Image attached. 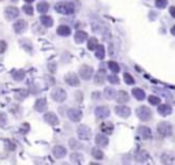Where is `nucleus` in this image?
<instances>
[{
    "label": "nucleus",
    "mask_w": 175,
    "mask_h": 165,
    "mask_svg": "<svg viewBox=\"0 0 175 165\" xmlns=\"http://www.w3.org/2000/svg\"><path fill=\"white\" fill-rule=\"evenodd\" d=\"M55 10L60 14L70 15V14L75 12V6H74L73 3H69V2H60V3H58V4H55Z\"/></svg>",
    "instance_id": "f257e3e1"
},
{
    "label": "nucleus",
    "mask_w": 175,
    "mask_h": 165,
    "mask_svg": "<svg viewBox=\"0 0 175 165\" xmlns=\"http://www.w3.org/2000/svg\"><path fill=\"white\" fill-rule=\"evenodd\" d=\"M137 116H138L140 120H142V122H149L151 118H152V111L151 108L148 107H140L138 109H137Z\"/></svg>",
    "instance_id": "f03ea898"
},
{
    "label": "nucleus",
    "mask_w": 175,
    "mask_h": 165,
    "mask_svg": "<svg viewBox=\"0 0 175 165\" xmlns=\"http://www.w3.org/2000/svg\"><path fill=\"white\" fill-rule=\"evenodd\" d=\"M51 96H52V98H54V101H56V102H63V101L67 98V93L60 88H55L52 90Z\"/></svg>",
    "instance_id": "7ed1b4c3"
},
{
    "label": "nucleus",
    "mask_w": 175,
    "mask_h": 165,
    "mask_svg": "<svg viewBox=\"0 0 175 165\" xmlns=\"http://www.w3.org/2000/svg\"><path fill=\"white\" fill-rule=\"evenodd\" d=\"M171 131H172V128H171V124H168V123L162 122V123H159V124H157V134L162 138H164V137H167V135H170Z\"/></svg>",
    "instance_id": "20e7f679"
},
{
    "label": "nucleus",
    "mask_w": 175,
    "mask_h": 165,
    "mask_svg": "<svg viewBox=\"0 0 175 165\" xmlns=\"http://www.w3.org/2000/svg\"><path fill=\"white\" fill-rule=\"evenodd\" d=\"M77 134H78V138L82 139V141H89L90 139V137H92V131H90V128H89L88 126H81L80 128H78Z\"/></svg>",
    "instance_id": "39448f33"
},
{
    "label": "nucleus",
    "mask_w": 175,
    "mask_h": 165,
    "mask_svg": "<svg viewBox=\"0 0 175 165\" xmlns=\"http://www.w3.org/2000/svg\"><path fill=\"white\" fill-rule=\"evenodd\" d=\"M80 78L81 79H84V81H89L90 78L93 77V68L90 66H82L80 68Z\"/></svg>",
    "instance_id": "423d86ee"
},
{
    "label": "nucleus",
    "mask_w": 175,
    "mask_h": 165,
    "mask_svg": "<svg viewBox=\"0 0 175 165\" xmlns=\"http://www.w3.org/2000/svg\"><path fill=\"white\" fill-rule=\"evenodd\" d=\"M18 15H19V10L17 8V7H13V6H8V7H6V10H4V17H6V19H15V18H18Z\"/></svg>",
    "instance_id": "0eeeda50"
},
{
    "label": "nucleus",
    "mask_w": 175,
    "mask_h": 165,
    "mask_svg": "<svg viewBox=\"0 0 175 165\" xmlns=\"http://www.w3.org/2000/svg\"><path fill=\"white\" fill-rule=\"evenodd\" d=\"M67 118H69L71 122H80L81 119H82V112L80 109H77V108H71V109L67 111Z\"/></svg>",
    "instance_id": "6e6552de"
},
{
    "label": "nucleus",
    "mask_w": 175,
    "mask_h": 165,
    "mask_svg": "<svg viewBox=\"0 0 175 165\" xmlns=\"http://www.w3.org/2000/svg\"><path fill=\"white\" fill-rule=\"evenodd\" d=\"M115 112H116V115L118 116H121V118H129L130 113H131V109H130L129 107H126V105H122V104H119L116 108H115Z\"/></svg>",
    "instance_id": "1a4fd4ad"
},
{
    "label": "nucleus",
    "mask_w": 175,
    "mask_h": 165,
    "mask_svg": "<svg viewBox=\"0 0 175 165\" xmlns=\"http://www.w3.org/2000/svg\"><path fill=\"white\" fill-rule=\"evenodd\" d=\"M64 81H66V83L70 85V86H80V77L74 72L67 74L64 77Z\"/></svg>",
    "instance_id": "9d476101"
},
{
    "label": "nucleus",
    "mask_w": 175,
    "mask_h": 165,
    "mask_svg": "<svg viewBox=\"0 0 175 165\" xmlns=\"http://www.w3.org/2000/svg\"><path fill=\"white\" fill-rule=\"evenodd\" d=\"M95 113H96V116H97L99 119H106V118H108V116H110L111 111H110V108H107V107H104V105H101V107L96 108Z\"/></svg>",
    "instance_id": "9b49d317"
},
{
    "label": "nucleus",
    "mask_w": 175,
    "mask_h": 165,
    "mask_svg": "<svg viewBox=\"0 0 175 165\" xmlns=\"http://www.w3.org/2000/svg\"><path fill=\"white\" fill-rule=\"evenodd\" d=\"M95 142H96V145H97L99 148H106V146H108L110 139L107 138L106 134H97V135H96Z\"/></svg>",
    "instance_id": "f8f14e48"
},
{
    "label": "nucleus",
    "mask_w": 175,
    "mask_h": 165,
    "mask_svg": "<svg viewBox=\"0 0 175 165\" xmlns=\"http://www.w3.org/2000/svg\"><path fill=\"white\" fill-rule=\"evenodd\" d=\"M44 120L51 126H58L59 124V119L54 112H47V113L44 115Z\"/></svg>",
    "instance_id": "ddd939ff"
},
{
    "label": "nucleus",
    "mask_w": 175,
    "mask_h": 165,
    "mask_svg": "<svg viewBox=\"0 0 175 165\" xmlns=\"http://www.w3.org/2000/svg\"><path fill=\"white\" fill-rule=\"evenodd\" d=\"M66 153H67L66 148H63V146H60V145L55 146V148L52 149V154L55 156V158H63V157L66 156Z\"/></svg>",
    "instance_id": "4468645a"
},
{
    "label": "nucleus",
    "mask_w": 175,
    "mask_h": 165,
    "mask_svg": "<svg viewBox=\"0 0 175 165\" xmlns=\"http://www.w3.org/2000/svg\"><path fill=\"white\" fill-rule=\"evenodd\" d=\"M26 26H28V23H26L25 19H18L15 23H14V32H15L17 34H19V33L26 30Z\"/></svg>",
    "instance_id": "2eb2a0df"
},
{
    "label": "nucleus",
    "mask_w": 175,
    "mask_h": 165,
    "mask_svg": "<svg viewBox=\"0 0 175 165\" xmlns=\"http://www.w3.org/2000/svg\"><path fill=\"white\" fill-rule=\"evenodd\" d=\"M47 108H48V102L45 98H39L34 102V109L37 112H44V111H47Z\"/></svg>",
    "instance_id": "dca6fc26"
},
{
    "label": "nucleus",
    "mask_w": 175,
    "mask_h": 165,
    "mask_svg": "<svg viewBox=\"0 0 175 165\" xmlns=\"http://www.w3.org/2000/svg\"><path fill=\"white\" fill-rule=\"evenodd\" d=\"M100 130H101L103 134L110 135V134L114 132V124L112 123H110V122H104V123L100 124Z\"/></svg>",
    "instance_id": "f3484780"
},
{
    "label": "nucleus",
    "mask_w": 175,
    "mask_h": 165,
    "mask_svg": "<svg viewBox=\"0 0 175 165\" xmlns=\"http://www.w3.org/2000/svg\"><path fill=\"white\" fill-rule=\"evenodd\" d=\"M138 134H140V137L142 138V139H145V141H148V139H151L152 138V131H151L149 127H140Z\"/></svg>",
    "instance_id": "a211bd4d"
},
{
    "label": "nucleus",
    "mask_w": 175,
    "mask_h": 165,
    "mask_svg": "<svg viewBox=\"0 0 175 165\" xmlns=\"http://www.w3.org/2000/svg\"><path fill=\"white\" fill-rule=\"evenodd\" d=\"M136 161L137 162H140V164H142V162H147L148 161V153L145 152V150H137L136 152Z\"/></svg>",
    "instance_id": "6ab92c4d"
},
{
    "label": "nucleus",
    "mask_w": 175,
    "mask_h": 165,
    "mask_svg": "<svg viewBox=\"0 0 175 165\" xmlns=\"http://www.w3.org/2000/svg\"><path fill=\"white\" fill-rule=\"evenodd\" d=\"M74 40H75L77 44H82L85 41L88 40V33L84 32V30H78L75 33V36H74Z\"/></svg>",
    "instance_id": "aec40b11"
},
{
    "label": "nucleus",
    "mask_w": 175,
    "mask_h": 165,
    "mask_svg": "<svg viewBox=\"0 0 175 165\" xmlns=\"http://www.w3.org/2000/svg\"><path fill=\"white\" fill-rule=\"evenodd\" d=\"M115 98H116V101H118L119 104H125V102H127V101L130 100V96H129V93H127V92H125V90H122V92L116 93V96H115Z\"/></svg>",
    "instance_id": "412c9836"
},
{
    "label": "nucleus",
    "mask_w": 175,
    "mask_h": 165,
    "mask_svg": "<svg viewBox=\"0 0 175 165\" xmlns=\"http://www.w3.org/2000/svg\"><path fill=\"white\" fill-rule=\"evenodd\" d=\"M157 111H159V113L162 116H168V115H171V112H172V108H171L170 105H167V104H162L157 108Z\"/></svg>",
    "instance_id": "4be33fe9"
},
{
    "label": "nucleus",
    "mask_w": 175,
    "mask_h": 165,
    "mask_svg": "<svg viewBox=\"0 0 175 165\" xmlns=\"http://www.w3.org/2000/svg\"><path fill=\"white\" fill-rule=\"evenodd\" d=\"M104 79H106V71H104V70H99V72L95 75V83L96 85H103Z\"/></svg>",
    "instance_id": "5701e85b"
},
{
    "label": "nucleus",
    "mask_w": 175,
    "mask_h": 165,
    "mask_svg": "<svg viewBox=\"0 0 175 165\" xmlns=\"http://www.w3.org/2000/svg\"><path fill=\"white\" fill-rule=\"evenodd\" d=\"M56 32H58V34H59V36H63V37H67V36L71 34V29H70L69 26H66V25L59 26Z\"/></svg>",
    "instance_id": "b1692460"
},
{
    "label": "nucleus",
    "mask_w": 175,
    "mask_h": 165,
    "mask_svg": "<svg viewBox=\"0 0 175 165\" xmlns=\"http://www.w3.org/2000/svg\"><path fill=\"white\" fill-rule=\"evenodd\" d=\"M131 94L136 97V98L138 100V101H142V100L145 98V92H144L142 89H138V88H134L133 92H131Z\"/></svg>",
    "instance_id": "393cba45"
},
{
    "label": "nucleus",
    "mask_w": 175,
    "mask_h": 165,
    "mask_svg": "<svg viewBox=\"0 0 175 165\" xmlns=\"http://www.w3.org/2000/svg\"><path fill=\"white\" fill-rule=\"evenodd\" d=\"M115 96H116V92H115L114 88H106L104 89V97L107 100H114Z\"/></svg>",
    "instance_id": "a878e982"
},
{
    "label": "nucleus",
    "mask_w": 175,
    "mask_h": 165,
    "mask_svg": "<svg viewBox=\"0 0 175 165\" xmlns=\"http://www.w3.org/2000/svg\"><path fill=\"white\" fill-rule=\"evenodd\" d=\"M73 164H82L84 162V156L80 154V153H73L71 157H70Z\"/></svg>",
    "instance_id": "bb28decb"
},
{
    "label": "nucleus",
    "mask_w": 175,
    "mask_h": 165,
    "mask_svg": "<svg viewBox=\"0 0 175 165\" xmlns=\"http://www.w3.org/2000/svg\"><path fill=\"white\" fill-rule=\"evenodd\" d=\"M40 22H41L45 28H51V26L54 25V19H52L51 17H48V15H43V17L40 18Z\"/></svg>",
    "instance_id": "cd10ccee"
},
{
    "label": "nucleus",
    "mask_w": 175,
    "mask_h": 165,
    "mask_svg": "<svg viewBox=\"0 0 175 165\" xmlns=\"http://www.w3.org/2000/svg\"><path fill=\"white\" fill-rule=\"evenodd\" d=\"M11 75H13V78H14L15 81H18V82L22 81V79L25 78V72H23L22 70H14L13 72H11Z\"/></svg>",
    "instance_id": "c85d7f7f"
},
{
    "label": "nucleus",
    "mask_w": 175,
    "mask_h": 165,
    "mask_svg": "<svg viewBox=\"0 0 175 165\" xmlns=\"http://www.w3.org/2000/svg\"><path fill=\"white\" fill-rule=\"evenodd\" d=\"M48 10H49V4H48L47 2H40L39 4H37V11H39V12L45 14Z\"/></svg>",
    "instance_id": "c756f323"
},
{
    "label": "nucleus",
    "mask_w": 175,
    "mask_h": 165,
    "mask_svg": "<svg viewBox=\"0 0 175 165\" xmlns=\"http://www.w3.org/2000/svg\"><path fill=\"white\" fill-rule=\"evenodd\" d=\"M96 58L97 59H104V56H106V52H104V47L103 45H97V47H96Z\"/></svg>",
    "instance_id": "7c9ffc66"
},
{
    "label": "nucleus",
    "mask_w": 175,
    "mask_h": 165,
    "mask_svg": "<svg viewBox=\"0 0 175 165\" xmlns=\"http://www.w3.org/2000/svg\"><path fill=\"white\" fill-rule=\"evenodd\" d=\"M97 45H99V41H97V38H95V37H92V38H89V41H88V49H90V51H95Z\"/></svg>",
    "instance_id": "2f4dec72"
},
{
    "label": "nucleus",
    "mask_w": 175,
    "mask_h": 165,
    "mask_svg": "<svg viewBox=\"0 0 175 165\" xmlns=\"http://www.w3.org/2000/svg\"><path fill=\"white\" fill-rule=\"evenodd\" d=\"M21 45H22V48H25L28 53H32L33 52V48H32L30 42H29V40H21Z\"/></svg>",
    "instance_id": "473e14b6"
},
{
    "label": "nucleus",
    "mask_w": 175,
    "mask_h": 165,
    "mask_svg": "<svg viewBox=\"0 0 175 165\" xmlns=\"http://www.w3.org/2000/svg\"><path fill=\"white\" fill-rule=\"evenodd\" d=\"M92 156L95 157L96 160H101L103 157H104L103 152H101V150H100L99 148H95V149H92Z\"/></svg>",
    "instance_id": "72a5a7b5"
},
{
    "label": "nucleus",
    "mask_w": 175,
    "mask_h": 165,
    "mask_svg": "<svg viewBox=\"0 0 175 165\" xmlns=\"http://www.w3.org/2000/svg\"><path fill=\"white\" fill-rule=\"evenodd\" d=\"M108 67L110 70L112 71V72H119V70H121V67H119V64L116 62H114V60H111V62H108Z\"/></svg>",
    "instance_id": "f704fd0d"
},
{
    "label": "nucleus",
    "mask_w": 175,
    "mask_h": 165,
    "mask_svg": "<svg viewBox=\"0 0 175 165\" xmlns=\"http://www.w3.org/2000/svg\"><path fill=\"white\" fill-rule=\"evenodd\" d=\"M155 4L157 8H166L168 4V0H155Z\"/></svg>",
    "instance_id": "c9c22d12"
},
{
    "label": "nucleus",
    "mask_w": 175,
    "mask_h": 165,
    "mask_svg": "<svg viewBox=\"0 0 175 165\" xmlns=\"http://www.w3.org/2000/svg\"><path fill=\"white\" fill-rule=\"evenodd\" d=\"M123 79H125V82H126L127 85H134V82H136V81H134V78H133L129 72L123 74Z\"/></svg>",
    "instance_id": "e433bc0d"
},
{
    "label": "nucleus",
    "mask_w": 175,
    "mask_h": 165,
    "mask_svg": "<svg viewBox=\"0 0 175 165\" xmlns=\"http://www.w3.org/2000/svg\"><path fill=\"white\" fill-rule=\"evenodd\" d=\"M107 79L110 81V83H114V85H116V83H119V78L116 77L115 74H110L108 77H107Z\"/></svg>",
    "instance_id": "4c0bfd02"
},
{
    "label": "nucleus",
    "mask_w": 175,
    "mask_h": 165,
    "mask_svg": "<svg viewBox=\"0 0 175 165\" xmlns=\"http://www.w3.org/2000/svg\"><path fill=\"white\" fill-rule=\"evenodd\" d=\"M149 104H152V105H159L160 104V98L157 96H149Z\"/></svg>",
    "instance_id": "58836bf2"
},
{
    "label": "nucleus",
    "mask_w": 175,
    "mask_h": 165,
    "mask_svg": "<svg viewBox=\"0 0 175 165\" xmlns=\"http://www.w3.org/2000/svg\"><path fill=\"white\" fill-rule=\"evenodd\" d=\"M6 124H7V116H6V113L0 112V127H4Z\"/></svg>",
    "instance_id": "ea45409f"
},
{
    "label": "nucleus",
    "mask_w": 175,
    "mask_h": 165,
    "mask_svg": "<svg viewBox=\"0 0 175 165\" xmlns=\"http://www.w3.org/2000/svg\"><path fill=\"white\" fill-rule=\"evenodd\" d=\"M22 8H23V11L28 15H33V12H34V10H33V7L32 6H29V4H26L25 7H22Z\"/></svg>",
    "instance_id": "a19ab883"
},
{
    "label": "nucleus",
    "mask_w": 175,
    "mask_h": 165,
    "mask_svg": "<svg viewBox=\"0 0 175 165\" xmlns=\"http://www.w3.org/2000/svg\"><path fill=\"white\" fill-rule=\"evenodd\" d=\"M4 143H6V149L7 150H11V152H13V150H15V143H13V142H8V141H4Z\"/></svg>",
    "instance_id": "79ce46f5"
},
{
    "label": "nucleus",
    "mask_w": 175,
    "mask_h": 165,
    "mask_svg": "<svg viewBox=\"0 0 175 165\" xmlns=\"http://www.w3.org/2000/svg\"><path fill=\"white\" fill-rule=\"evenodd\" d=\"M6 49H7V44H6V41L0 40V53H4Z\"/></svg>",
    "instance_id": "37998d69"
},
{
    "label": "nucleus",
    "mask_w": 175,
    "mask_h": 165,
    "mask_svg": "<svg viewBox=\"0 0 175 165\" xmlns=\"http://www.w3.org/2000/svg\"><path fill=\"white\" fill-rule=\"evenodd\" d=\"M70 146H71V148H74V149H77V148H81V145L78 143V142H75L74 139H70Z\"/></svg>",
    "instance_id": "c03bdc74"
},
{
    "label": "nucleus",
    "mask_w": 175,
    "mask_h": 165,
    "mask_svg": "<svg viewBox=\"0 0 175 165\" xmlns=\"http://www.w3.org/2000/svg\"><path fill=\"white\" fill-rule=\"evenodd\" d=\"M48 67H49V70H51V72H54V71L55 70H56V64H52V63H51V64H48Z\"/></svg>",
    "instance_id": "a18cd8bd"
},
{
    "label": "nucleus",
    "mask_w": 175,
    "mask_h": 165,
    "mask_svg": "<svg viewBox=\"0 0 175 165\" xmlns=\"http://www.w3.org/2000/svg\"><path fill=\"white\" fill-rule=\"evenodd\" d=\"M170 14L171 17H175V7H170Z\"/></svg>",
    "instance_id": "49530a36"
},
{
    "label": "nucleus",
    "mask_w": 175,
    "mask_h": 165,
    "mask_svg": "<svg viewBox=\"0 0 175 165\" xmlns=\"http://www.w3.org/2000/svg\"><path fill=\"white\" fill-rule=\"evenodd\" d=\"M22 127H23V131H25V132H26V131H29V124H28V123H25V124L22 126Z\"/></svg>",
    "instance_id": "de8ad7c7"
},
{
    "label": "nucleus",
    "mask_w": 175,
    "mask_h": 165,
    "mask_svg": "<svg viewBox=\"0 0 175 165\" xmlns=\"http://www.w3.org/2000/svg\"><path fill=\"white\" fill-rule=\"evenodd\" d=\"M25 2H26V3H32L33 0H25Z\"/></svg>",
    "instance_id": "09e8293b"
},
{
    "label": "nucleus",
    "mask_w": 175,
    "mask_h": 165,
    "mask_svg": "<svg viewBox=\"0 0 175 165\" xmlns=\"http://www.w3.org/2000/svg\"><path fill=\"white\" fill-rule=\"evenodd\" d=\"M0 2H3V0H0Z\"/></svg>",
    "instance_id": "8fccbe9b"
}]
</instances>
